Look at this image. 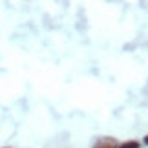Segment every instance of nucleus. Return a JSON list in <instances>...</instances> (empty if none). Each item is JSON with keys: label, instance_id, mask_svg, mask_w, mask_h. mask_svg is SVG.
<instances>
[{"label": "nucleus", "instance_id": "nucleus-1", "mask_svg": "<svg viewBox=\"0 0 148 148\" xmlns=\"http://www.w3.org/2000/svg\"><path fill=\"white\" fill-rule=\"evenodd\" d=\"M119 143H117V139H113V137H102L99 139L97 143H95L93 148H117Z\"/></svg>", "mask_w": 148, "mask_h": 148}, {"label": "nucleus", "instance_id": "nucleus-2", "mask_svg": "<svg viewBox=\"0 0 148 148\" xmlns=\"http://www.w3.org/2000/svg\"><path fill=\"white\" fill-rule=\"evenodd\" d=\"M139 141H126V143H123V145H119L117 148H139Z\"/></svg>", "mask_w": 148, "mask_h": 148}, {"label": "nucleus", "instance_id": "nucleus-3", "mask_svg": "<svg viewBox=\"0 0 148 148\" xmlns=\"http://www.w3.org/2000/svg\"><path fill=\"white\" fill-rule=\"evenodd\" d=\"M143 141H145V145L148 146V135H145V139H143Z\"/></svg>", "mask_w": 148, "mask_h": 148}]
</instances>
